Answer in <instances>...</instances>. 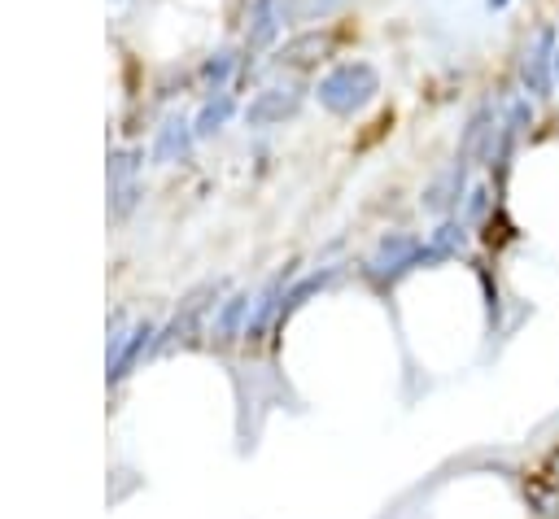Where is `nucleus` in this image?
Segmentation results:
<instances>
[{
    "label": "nucleus",
    "mask_w": 559,
    "mask_h": 519,
    "mask_svg": "<svg viewBox=\"0 0 559 519\" xmlns=\"http://www.w3.org/2000/svg\"><path fill=\"white\" fill-rule=\"evenodd\" d=\"M485 5H490V9H507L511 0H485Z\"/></svg>",
    "instance_id": "2"
},
{
    "label": "nucleus",
    "mask_w": 559,
    "mask_h": 519,
    "mask_svg": "<svg viewBox=\"0 0 559 519\" xmlns=\"http://www.w3.org/2000/svg\"><path fill=\"white\" fill-rule=\"evenodd\" d=\"M555 88H559V48H555Z\"/></svg>",
    "instance_id": "3"
},
{
    "label": "nucleus",
    "mask_w": 559,
    "mask_h": 519,
    "mask_svg": "<svg viewBox=\"0 0 559 519\" xmlns=\"http://www.w3.org/2000/svg\"><path fill=\"white\" fill-rule=\"evenodd\" d=\"M555 48H559V27L546 22L525 44V53H520V88L529 96H538V101L551 96V88H555Z\"/></svg>",
    "instance_id": "1"
}]
</instances>
